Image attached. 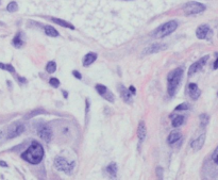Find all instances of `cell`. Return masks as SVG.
Masks as SVG:
<instances>
[{
  "instance_id": "cell-15",
  "label": "cell",
  "mask_w": 218,
  "mask_h": 180,
  "mask_svg": "<svg viewBox=\"0 0 218 180\" xmlns=\"http://www.w3.org/2000/svg\"><path fill=\"white\" fill-rule=\"evenodd\" d=\"M96 59H97V54L95 52H88L83 58V66L87 67V66L91 65V64L96 61Z\"/></svg>"
},
{
  "instance_id": "cell-30",
  "label": "cell",
  "mask_w": 218,
  "mask_h": 180,
  "mask_svg": "<svg viewBox=\"0 0 218 180\" xmlns=\"http://www.w3.org/2000/svg\"><path fill=\"white\" fill-rule=\"evenodd\" d=\"M212 160L214 161V163H216L218 165V146L216 147V149L214 150L213 154H212Z\"/></svg>"
},
{
  "instance_id": "cell-37",
  "label": "cell",
  "mask_w": 218,
  "mask_h": 180,
  "mask_svg": "<svg viewBox=\"0 0 218 180\" xmlns=\"http://www.w3.org/2000/svg\"><path fill=\"white\" fill-rule=\"evenodd\" d=\"M0 166H4V167H7V164L5 163V162H3V161H0Z\"/></svg>"
},
{
  "instance_id": "cell-26",
  "label": "cell",
  "mask_w": 218,
  "mask_h": 180,
  "mask_svg": "<svg viewBox=\"0 0 218 180\" xmlns=\"http://www.w3.org/2000/svg\"><path fill=\"white\" fill-rule=\"evenodd\" d=\"M0 68L1 69H4V70H7V72H10V73H15V68L13 67L11 64H3V63H0Z\"/></svg>"
},
{
  "instance_id": "cell-20",
  "label": "cell",
  "mask_w": 218,
  "mask_h": 180,
  "mask_svg": "<svg viewBox=\"0 0 218 180\" xmlns=\"http://www.w3.org/2000/svg\"><path fill=\"white\" fill-rule=\"evenodd\" d=\"M44 29H45V33H46L48 36H52V38L59 36V32H58L52 26H45Z\"/></svg>"
},
{
  "instance_id": "cell-3",
  "label": "cell",
  "mask_w": 218,
  "mask_h": 180,
  "mask_svg": "<svg viewBox=\"0 0 218 180\" xmlns=\"http://www.w3.org/2000/svg\"><path fill=\"white\" fill-rule=\"evenodd\" d=\"M177 28H178V23L176 20H170L168 23H163L162 26L155 29L153 31V36L155 38H163L167 35L171 34Z\"/></svg>"
},
{
  "instance_id": "cell-31",
  "label": "cell",
  "mask_w": 218,
  "mask_h": 180,
  "mask_svg": "<svg viewBox=\"0 0 218 180\" xmlns=\"http://www.w3.org/2000/svg\"><path fill=\"white\" fill-rule=\"evenodd\" d=\"M157 176L160 179H163V169L162 167H157Z\"/></svg>"
},
{
  "instance_id": "cell-22",
  "label": "cell",
  "mask_w": 218,
  "mask_h": 180,
  "mask_svg": "<svg viewBox=\"0 0 218 180\" xmlns=\"http://www.w3.org/2000/svg\"><path fill=\"white\" fill-rule=\"evenodd\" d=\"M46 70H47V73H49V74L55 73V70H56V64H55V62H53V61L49 62V63H48L47 65H46Z\"/></svg>"
},
{
  "instance_id": "cell-12",
  "label": "cell",
  "mask_w": 218,
  "mask_h": 180,
  "mask_svg": "<svg viewBox=\"0 0 218 180\" xmlns=\"http://www.w3.org/2000/svg\"><path fill=\"white\" fill-rule=\"evenodd\" d=\"M118 90H119V93H120V96H121L122 100H124V102L130 103V105H131L133 100H132V94L130 93L129 90L126 89V87H124L122 84H119Z\"/></svg>"
},
{
  "instance_id": "cell-5",
  "label": "cell",
  "mask_w": 218,
  "mask_h": 180,
  "mask_svg": "<svg viewBox=\"0 0 218 180\" xmlns=\"http://www.w3.org/2000/svg\"><path fill=\"white\" fill-rule=\"evenodd\" d=\"M204 10H205V5L200 2H197V1H190V2L186 3L183 8V11L187 16L199 14V13H202Z\"/></svg>"
},
{
  "instance_id": "cell-16",
  "label": "cell",
  "mask_w": 218,
  "mask_h": 180,
  "mask_svg": "<svg viewBox=\"0 0 218 180\" xmlns=\"http://www.w3.org/2000/svg\"><path fill=\"white\" fill-rule=\"evenodd\" d=\"M51 20L53 21L54 23H56V25H60V26H61V27H64V28L71 29V30H73V29H75V27H73L70 23H68V21H66V20H63V19L55 18V17H52Z\"/></svg>"
},
{
  "instance_id": "cell-4",
  "label": "cell",
  "mask_w": 218,
  "mask_h": 180,
  "mask_svg": "<svg viewBox=\"0 0 218 180\" xmlns=\"http://www.w3.org/2000/svg\"><path fill=\"white\" fill-rule=\"evenodd\" d=\"M54 164L58 169L64 172L66 174H71L73 167H75V161H68L63 157H56L54 159Z\"/></svg>"
},
{
  "instance_id": "cell-11",
  "label": "cell",
  "mask_w": 218,
  "mask_h": 180,
  "mask_svg": "<svg viewBox=\"0 0 218 180\" xmlns=\"http://www.w3.org/2000/svg\"><path fill=\"white\" fill-rule=\"evenodd\" d=\"M188 94L193 100H197L201 95V91L196 83H190L188 84Z\"/></svg>"
},
{
  "instance_id": "cell-34",
  "label": "cell",
  "mask_w": 218,
  "mask_h": 180,
  "mask_svg": "<svg viewBox=\"0 0 218 180\" xmlns=\"http://www.w3.org/2000/svg\"><path fill=\"white\" fill-rule=\"evenodd\" d=\"M40 113H45V111H43V110H37V111H35V112L31 113L30 116H34V115H36V114H40Z\"/></svg>"
},
{
  "instance_id": "cell-6",
  "label": "cell",
  "mask_w": 218,
  "mask_h": 180,
  "mask_svg": "<svg viewBox=\"0 0 218 180\" xmlns=\"http://www.w3.org/2000/svg\"><path fill=\"white\" fill-rule=\"evenodd\" d=\"M213 34V31L208 25H201L197 28L196 30V36L199 40H205V38H210Z\"/></svg>"
},
{
  "instance_id": "cell-2",
  "label": "cell",
  "mask_w": 218,
  "mask_h": 180,
  "mask_svg": "<svg viewBox=\"0 0 218 180\" xmlns=\"http://www.w3.org/2000/svg\"><path fill=\"white\" fill-rule=\"evenodd\" d=\"M183 73H184V72H183V68L178 67L168 74V77H167V81H168L167 91H168V94L170 96H174L175 94H176L177 89H178L181 80H182Z\"/></svg>"
},
{
  "instance_id": "cell-40",
  "label": "cell",
  "mask_w": 218,
  "mask_h": 180,
  "mask_svg": "<svg viewBox=\"0 0 218 180\" xmlns=\"http://www.w3.org/2000/svg\"><path fill=\"white\" fill-rule=\"evenodd\" d=\"M217 95H218V94H217Z\"/></svg>"
},
{
  "instance_id": "cell-21",
  "label": "cell",
  "mask_w": 218,
  "mask_h": 180,
  "mask_svg": "<svg viewBox=\"0 0 218 180\" xmlns=\"http://www.w3.org/2000/svg\"><path fill=\"white\" fill-rule=\"evenodd\" d=\"M183 123H184V116H182V115H178V116H176L175 118H172L171 125H172V127L177 128V127H180L181 125H183Z\"/></svg>"
},
{
  "instance_id": "cell-19",
  "label": "cell",
  "mask_w": 218,
  "mask_h": 180,
  "mask_svg": "<svg viewBox=\"0 0 218 180\" xmlns=\"http://www.w3.org/2000/svg\"><path fill=\"white\" fill-rule=\"evenodd\" d=\"M12 44L15 48H21V47H22V45H24V41H22V38H21V33L20 32H18L16 35H15V38H13V41H12Z\"/></svg>"
},
{
  "instance_id": "cell-8",
  "label": "cell",
  "mask_w": 218,
  "mask_h": 180,
  "mask_svg": "<svg viewBox=\"0 0 218 180\" xmlns=\"http://www.w3.org/2000/svg\"><path fill=\"white\" fill-rule=\"evenodd\" d=\"M37 134H38V136L42 139V140L45 141V142L49 143L50 141H51L52 131H51V129H50L48 126H46V125H42V126L38 127Z\"/></svg>"
},
{
  "instance_id": "cell-25",
  "label": "cell",
  "mask_w": 218,
  "mask_h": 180,
  "mask_svg": "<svg viewBox=\"0 0 218 180\" xmlns=\"http://www.w3.org/2000/svg\"><path fill=\"white\" fill-rule=\"evenodd\" d=\"M102 97L104 99H106L108 101H110V102H112V103L114 102V100H115V97H114V95H113L110 91H106V93L102 95Z\"/></svg>"
},
{
  "instance_id": "cell-28",
  "label": "cell",
  "mask_w": 218,
  "mask_h": 180,
  "mask_svg": "<svg viewBox=\"0 0 218 180\" xmlns=\"http://www.w3.org/2000/svg\"><path fill=\"white\" fill-rule=\"evenodd\" d=\"M188 109V105L186 102H183L181 103V105H177L176 108H175V111H185Z\"/></svg>"
},
{
  "instance_id": "cell-9",
  "label": "cell",
  "mask_w": 218,
  "mask_h": 180,
  "mask_svg": "<svg viewBox=\"0 0 218 180\" xmlns=\"http://www.w3.org/2000/svg\"><path fill=\"white\" fill-rule=\"evenodd\" d=\"M167 48L166 44H162V43H155V44H152L151 46L147 47L145 50L143 51V54H150V53H155V52L162 51V50H165Z\"/></svg>"
},
{
  "instance_id": "cell-27",
  "label": "cell",
  "mask_w": 218,
  "mask_h": 180,
  "mask_svg": "<svg viewBox=\"0 0 218 180\" xmlns=\"http://www.w3.org/2000/svg\"><path fill=\"white\" fill-rule=\"evenodd\" d=\"M96 91L98 92L99 95L102 96L103 94H104L106 91H108V89H106V85H103V84H97L96 85Z\"/></svg>"
},
{
  "instance_id": "cell-17",
  "label": "cell",
  "mask_w": 218,
  "mask_h": 180,
  "mask_svg": "<svg viewBox=\"0 0 218 180\" xmlns=\"http://www.w3.org/2000/svg\"><path fill=\"white\" fill-rule=\"evenodd\" d=\"M181 136H181V132H179V131H171L168 136V139H167V142L169 144H174V143L178 142L180 140Z\"/></svg>"
},
{
  "instance_id": "cell-32",
  "label": "cell",
  "mask_w": 218,
  "mask_h": 180,
  "mask_svg": "<svg viewBox=\"0 0 218 180\" xmlns=\"http://www.w3.org/2000/svg\"><path fill=\"white\" fill-rule=\"evenodd\" d=\"M73 75L75 76V77L77 78V79H79V80L82 79V76H81V74H80L79 72H78V70H73Z\"/></svg>"
},
{
  "instance_id": "cell-33",
  "label": "cell",
  "mask_w": 218,
  "mask_h": 180,
  "mask_svg": "<svg viewBox=\"0 0 218 180\" xmlns=\"http://www.w3.org/2000/svg\"><path fill=\"white\" fill-rule=\"evenodd\" d=\"M129 91H130V93H131L132 95H135V93H136V89L133 87V85H131V87H129Z\"/></svg>"
},
{
  "instance_id": "cell-39",
  "label": "cell",
  "mask_w": 218,
  "mask_h": 180,
  "mask_svg": "<svg viewBox=\"0 0 218 180\" xmlns=\"http://www.w3.org/2000/svg\"><path fill=\"white\" fill-rule=\"evenodd\" d=\"M1 134H2V132H1V131H0V138H1Z\"/></svg>"
},
{
  "instance_id": "cell-29",
  "label": "cell",
  "mask_w": 218,
  "mask_h": 180,
  "mask_svg": "<svg viewBox=\"0 0 218 180\" xmlns=\"http://www.w3.org/2000/svg\"><path fill=\"white\" fill-rule=\"evenodd\" d=\"M49 83L51 84V87H60V81L56 78H51V79L49 80Z\"/></svg>"
},
{
  "instance_id": "cell-35",
  "label": "cell",
  "mask_w": 218,
  "mask_h": 180,
  "mask_svg": "<svg viewBox=\"0 0 218 180\" xmlns=\"http://www.w3.org/2000/svg\"><path fill=\"white\" fill-rule=\"evenodd\" d=\"M217 68H218V56L215 60V62H214V69H217Z\"/></svg>"
},
{
  "instance_id": "cell-24",
  "label": "cell",
  "mask_w": 218,
  "mask_h": 180,
  "mask_svg": "<svg viewBox=\"0 0 218 180\" xmlns=\"http://www.w3.org/2000/svg\"><path fill=\"white\" fill-rule=\"evenodd\" d=\"M7 10L9 12H11V13H13V12H16L17 10H18V5H17L15 1H11V2L7 5Z\"/></svg>"
},
{
  "instance_id": "cell-13",
  "label": "cell",
  "mask_w": 218,
  "mask_h": 180,
  "mask_svg": "<svg viewBox=\"0 0 218 180\" xmlns=\"http://www.w3.org/2000/svg\"><path fill=\"white\" fill-rule=\"evenodd\" d=\"M204 141H205V134H201V136H198L196 140L193 141L190 146H192V148L195 150V151H198V150H200L202 147H203Z\"/></svg>"
},
{
  "instance_id": "cell-1",
  "label": "cell",
  "mask_w": 218,
  "mask_h": 180,
  "mask_svg": "<svg viewBox=\"0 0 218 180\" xmlns=\"http://www.w3.org/2000/svg\"><path fill=\"white\" fill-rule=\"evenodd\" d=\"M21 158L29 163L38 164L44 158V148L38 142H33L28 149L21 154Z\"/></svg>"
},
{
  "instance_id": "cell-38",
  "label": "cell",
  "mask_w": 218,
  "mask_h": 180,
  "mask_svg": "<svg viewBox=\"0 0 218 180\" xmlns=\"http://www.w3.org/2000/svg\"><path fill=\"white\" fill-rule=\"evenodd\" d=\"M62 93H63L64 98H67V97H68V94H67V92H66V91H63V92H62Z\"/></svg>"
},
{
  "instance_id": "cell-23",
  "label": "cell",
  "mask_w": 218,
  "mask_h": 180,
  "mask_svg": "<svg viewBox=\"0 0 218 180\" xmlns=\"http://www.w3.org/2000/svg\"><path fill=\"white\" fill-rule=\"evenodd\" d=\"M209 121H210V117L208 114L203 113V114L200 115V125H201V127H205L206 125L209 124Z\"/></svg>"
},
{
  "instance_id": "cell-18",
  "label": "cell",
  "mask_w": 218,
  "mask_h": 180,
  "mask_svg": "<svg viewBox=\"0 0 218 180\" xmlns=\"http://www.w3.org/2000/svg\"><path fill=\"white\" fill-rule=\"evenodd\" d=\"M106 172H108V174L111 177L113 178L116 177V174H117V165H116L115 162H112V163L106 166Z\"/></svg>"
},
{
  "instance_id": "cell-36",
  "label": "cell",
  "mask_w": 218,
  "mask_h": 180,
  "mask_svg": "<svg viewBox=\"0 0 218 180\" xmlns=\"http://www.w3.org/2000/svg\"><path fill=\"white\" fill-rule=\"evenodd\" d=\"M18 80L20 82H22V83H26V82H27V80L25 79V78H21V77H18Z\"/></svg>"
},
{
  "instance_id": "cell-10",
  "label": "cell",
  "mask_w": 218,
  "mask_h": 180,
  "mask_svg": "<svg viewBox=\"0 0 218 180\" xmlns=\"http://www.w3.org/2000/svg\"><path fill=\"white\" fill-rule=\"evenodd\" d=\"M24 131H25L24 125H21V124L14 125V126H12L11 128H10L9 133H7V138L13 139V138H15V136H20Z\"/></svg>"
},
{
  "instance_id": "cell-7",
  "label": "cell",
  "mask_w": 218,
  "mask_h": 180,
  "mask_svg": "<svg viewBox=\"0 0 218 180\" xmlns=\"http://www.w3.org/2000/svg\"><path fill=\"white\" fill-rule=\"evenodd\" d=\"M208 60H209V56H203V58L200 59V60H198L197 62H195L194 64H192L190 69H188V76H192V75H194V74L197 73V72H199V70H201L202 67L206 64Z\"/></svg>"
},
{
  "instance_id": "cell-14",
  "label": "cell",
  "mask_w": 218,
  "mask_h": 180,
  "mask_svg": "<svg viewBox=\"0 0 218 180\" xmlns=\"http://www.w3.org/2000/svg\"><path fill=\"white\" fill-rule=\"evenodd\" d=\"M146 133H147V129H146V124L144 121H141L137 127V138L139 140V144L145 140L146 138Z\"/></svg>"
}]
</instances>
